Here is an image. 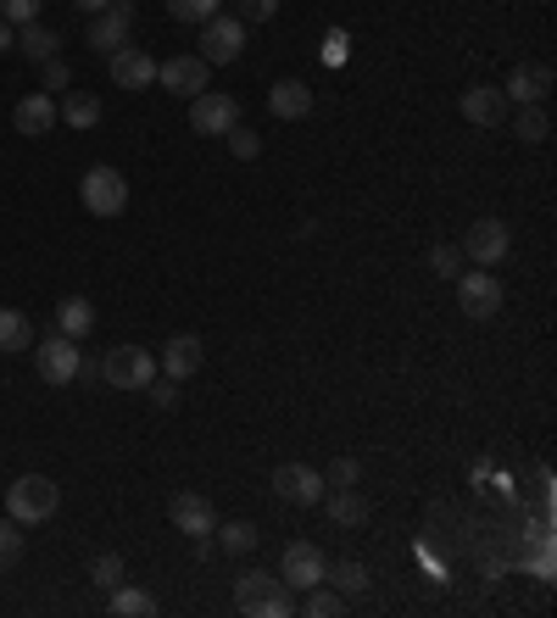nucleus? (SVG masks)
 I'll use <instances>...</instances> for the list:
<instances>
[{"instance_id": "26", "label": "nucleus", "mask_w": 557, "mask_h": 618, "mask_svg": "<svg viewBox=\"0 0 557 618\" xmlns=\"http://www.w3.org/2000/svg\"><path fill=\"white\" fill-rule=\"evenodd\" d=\"M112 612H118V618H157V596L123 579V585L112 590Z\"/></svg>"}, {"instance_id": "5", "label": "nucleus", "mask_w": 557, "mask_h": 618, "mask_svg": "<svg viewBox=\"0 0 557 618\" xmlns=\"http://www.w3.org/2000/svg\"><path fill=\"white\" fill-rule=\"evenodd\" d=\"M79 190H84V207H90L96 218H118V212L129 207V179H123L118 168H107V162L90 168Z\"/></svg>"}, {"instance_id": "36", "label": "nucleus", "mask_w": 557, "mask_h": 618, "mask_svg": "<svg viewBox=\"0 0 557 618\" xmlns=\"http://www.w3.org/2000/svg\"><path fill=\"white\" fill-rule=\"evenodd\" d=\"M429 268H435V279H457V273H462V251H457V246H435V251H429Z\"/></svg>"}, {"instance_id": "40", "label": "nucleus", "mask_w": 557, "mask_h": 618, "mask_svg": "<svg viewBox=\"0 0 557 618\" xmlns=\"http://www.w3.org/2000/svg\"><path fill=\"white\" fill-rule=\"evenodd\" d=\"M279 12V0H240V23H268Z\"/></svg>"}, {"instance_id": "25", "label": "nucleus", "mask_w": 557, "mask_h": 618, "mask_svg": "<svg viewBox=\"0 0 557 618\" xmlns=\"http://www.w3.org/2000/svg\"><path fill=\"white\" fill-rule=\"evenodd\" d=\"M57 118L73 123V129H96V123H101V101H96L90 90H68V101L57 107Z\"/></svg>"}, {"instance_id": "9", "label": "nucleus", "mask_w": 557, "mask_h": 618, "mask_svg": "<svg viewBox=\"0 0 557 618\" xmlns=\"http://www.w3.org/2000/svg\"><path fill=\"white\" fill-rule=\"evenodd\" d=\"M457 307L468 312V318H496L501 312V285L485 273V268H474V273H457Z\"/></svg>"}, {"instance_id": "39", "label": "nucleus", "mask_w": 557, "mask_h": 618, "mask_svg": "<svg viewBox=\"0 0 557 618\" xmlns=\"http://www.w3.org/2000/svg\"><path fill=\"white\" fill-rule=\"evenodd\" d=\"M146 396H151V407H162V412H173V407H179L173 379H151V385H146Z\"/></svg>"}, {"instance_id": "20", "label": "nucleus", "mask_w": 557, "mask_h": 618, "mask_svg": "<svg viewBox=\"0 0 557 618\" xmlns=\"http://www.w3.org/2000/svg\"><path fill=\"white\" fill-rule=\"evenodd\" d=\"M273 585H279V579H273V574H262V568L240 574V579H235V607H240V612H257V618H262V601L273 596Z\"/></svg>"}, {"instance_id": "35", "label": "nucleus", "mask_w": 557, "mask_h": 618, "mask_svg": "<svg viewBox=\"0 0 557 618\" xmlns=\"http://www.w3.org/2000/svg\"><path fill=\"white\" fill-rule=\"evenodd\" d=\"M0 18H7L12 29H23V23H40V0H0Z\"/></svg>"}, {"instance_id": "21", "label": "nucleus", "mask_w": 557, "mask_h": 618, "mask_svg": "<svg viewBox=\"0 0 557 618\" xmlns=\"http://www.w3.org/2000/svg\"><path fill=\"white\" fill-rule=\"evenodd\" d=\"M0 351H7V357L34 351V323H29L18 307H0Z\"/></svg>"}, {"instance_id": "27", "label": "nucleus", "mask_w": 557, "mask_h": 618, "mask_svg": "<svg viewBox=\"0 0 557 618\" xmlns=\"http://www.w3.org/2000/svg\"><path fill=\"white\" fill-rule=\"evenodd\" d=\"M513 134H518L524 146H540V140L551 134V118H546V107H540V101L518 107V118H513Z\"/></svg>"}, {"instance_id": "33", "label": "nucleus", "mask_w": 557, "mask_h": 618, "mask_svg": "<svg viewBox=\"0 0 557 618\" xmlns=\"http://www.w3.org/2000/svg\"><path fill=\"white\" fill-rule=\"evenodd\" d=\"M223 140H229V151H235L240 162H257V157H262V134H251V129H240V123H235Z\"/></svg>"}, {"instance_id": "34", "label": "nucleus", "mask_w": 557, "mask_h": 618, "mask_svg": "<svg viewBox=\"0 0 557 618\" xmlns=\"http://www.w3.org/2000/svg\"><path fill=\"white\" fill-rule=\"evenodd\" d=\"M18 557H23V524L0 518V562H18Z\"/></svg>"}, {"instance_id": "11", "label": "nucleus", "mask_w": 557, "mask_h": 618, "mask_svg": "<svg viewBox=\"0 0 557 618\" xmlns=\"http://www.w3.org/2000/svg\"><path fill=\"white\" fill-rule=\"evenodd\" d=\"M273 490H279L285 501L318 507L329 485H324V474H318V468H307V462H279V468H273Z\"/></svg>"}, {"instance_id": "37", "label": "nucleus", "mask_w": 557, "mask_h": 618, "mask_svg": "<svg viewBox=\"0 0 557 618\" xmlns=\"http://www.w3.org/2000/svg\"><path fill=\"white\" fill-rule=\"evenodd\" d=\"M357 479H362V462H357V457H335V462H329V474H324V485H329V490L357 485Z\"/></svg>"}, {"instance_id": "17", "label": "nucleus", "mask_w": 557, "mask_h": 618, "mask_svg": "<svg viewBox=\"0 0 557 618\" xmlns=\"http://www.w3.org/2000/svg\"><path fill=\"white\" fill-rule=\"evenodd\" d=\"M546 90H551V68H546V62H535V68H513V79L501 84V96L518 101V107L546 101Z\"/></svg>"}, {"instance_id": "41", "label": "nucleus", "mask_w": 557, "mask_h": 618, "mask_svg": "<svg viewBox=\"0 0 557 618\" xmlns=\"http://www.w3.org/2000/svg\"><path fill=\"white\" fill-rule=\"evenodd\" d=\"M46 68V90H68L73 84V68L62 62V57H51V62H40Z\"/></svg>"}, {"instance_id": "42", "label": "nucleus", "mask_w": 557, "mask_h": 618, "mask_svg": "<svg viewBox=\"0 0 557 618\" xmlns=\"http://www.w3.org/2000/svg\"><path fill=\"white\" fill-rule=\"evenodd\" d=\"M0 51H18V29L7 18H0Z\"/></svg>"}, {"instance_id": "18", "label": "nucleus", "mask_w": 557, "mask_h": 618, "mask_svg": "<svg viewBox=\"0 0 557 618\" xmlns=\"http://www.w3.org/2000/svg\"><path fill=\"white\" fill-rule=\"evenodd\" d=\"M201 357H207V351H201V340H196V335H173V340H168V351L157 357V368H168V379L179 385V379H190V373L201 368Z\"/></svg>"}, {"instance_id": "12", "label": "nucleus", "mask_w": 557, "mask_h": 618, "mask_svg": "<svg viewBox=\"0 0 557 618\" xmlns=\"http://www.w3.org/2000/svg\"><path fill=\"white\" fill-rule=\"evenodd\" d=\"M157 79L173 90V96H201L207 84H212V68L201 62V57H168V62H157Z\"/></svg>"}, {"instance_id": "6", "label": "nucleus", "mask_w": 557, "mask_h": 618, "mask_svg": "<svg viewBox=\"0 0 557 618\" xmlns=\"http://www.w3.org/2000/svg\"><path fill=\"white\" fill-rule=\"evenodd\" d=\"M34 368H40V379H46V385H68V379H79V373H84L79 340H68V335L40 340V346H34Z\"/></svg>"}, {"instance_id": "4", "label": "nucleus", "mask_w": 557, "mask_h": 618, "mask_svg": "<svg viewBox=\"0 0 557 618\" xmlns=\"http://www.w3.org/2000/svg\"><path fill=\"white\" fill-rule=\"evenodd\" d=\"M240 51H246V23H240V18H223V12H218V18L201 23V51H196V57H201L207 68H223V62H235Z\"/></svg>"}, {"instance_id": "43", "label": "nucleus", "mask_w": 557, "mask_h": 618, "mask_svg": "<svg viewBox=\"0 0 557 618\" xmlns=\"http://www.w3.org/2000/svg\"><path fill=\"white\" fill-rule=\"evenodd\" d=\"M346 46H351L346 34H329V51H324V57H329V62H340V57H346Z\"/></svg>"}, {"instance_id": "23", "label": "nucleus", "mask_w": 557, "mask_h": 618, "mask_svg": "<svg viewBox=\"0 0 557 618\" xmlns=\"http://www.w3.org/2000/svg\"><path fill=\"white\" fill-rule=\"evenodd\" d=\"M324 507H329V518H335V524H362V518H368V501H362V490H357V485L324 490Z\"/></svg>"}, {"instance_id": "7", "label": "nucleus", "mask_w": 557, "mask_h": 618, "mask_svg": "<svg viewBox=\"0 0 557 618\" xmlns=\"http://www.w3.org/2000/svg\"><path fill=\"white\" fill-rule=\"evenodd\" d=\"M235 123H240V101H235V96L201 90V96L190 101V129H196V134H229Z\"/></svg>"}, {"instance_id": "38", "label": "nucleus", "mask_w": 557, "mask_h": 618, "mask_svg": "<svg viewBox=\"0 0 557 618\" xmlns=\"http://www.w3.org/2000/svg\"><path fill=\"white\" fill-rule=\"evenodd\" d=\"M262 618H296V596H290V585H285V579H279V585H273V596L262 601Z\"/></svg>"}, {"instance_id": "15", "label": "nucleus", "mask_w": 557, "mask_h": 618, "mask_svg": "<svg viewBox=\"0 0 557 618\" xmlns=\"http://www.w3.org/2000/svg\"><path fill=\"white\" fill-rule=\"evenodd\" d=\"M462 118L474 123V129H496L501 118H507V96L496 90V84H474V90H462Z\"/></svg>"}, {"instance_id": "19", "label": "nucleus", "mask_w": 557, "mask_h": 618, "mask_svg": "<svg viewBox=\"0 0 557 618\" xmlns=\"http://www.w3.org/2000/svg\"><path fill=\"white\" fill-rule=\"evenodd\" d=\"M268 107H273V118L296 123V118H307V112H312V90H307L301 79H279V84L268 90Z\"/></svg>"}, {"instance_id": "29", "label": "nucleus", "mask_w": 557, "mask_h": 618, "mask_svg": "<svg viewBox=\"0 0 557 618\" xmlns=\"http://www.w3.org/2000/svg\"><path fill=\"white\" fill-rule=\"evenodd\" d=\"M324 585H335L340 596H357V590H368V568L362 562H335V568H324Z\"/></svg>"}, {"instance_id": "31", "label": "nucleus", "mask_w": 557, "mask_h": 618, "mask_svg": "<svg viewBox=\"0 0 557 618\" xmlns=\"http://www.w3.org/2000/svg\"><path fill=\"white\" fill-rule=\"evenodd\" d=\"M218 540H223V551H257V524H246V518H235V524H223L218 529Z\"/></svg>"}, {"instance_id": "14", "label": "nucleus", "mask_w": 557, "mask_h": 618, "mask_svg": "<svg viewBox=\"0 0 557 618\" xmlns=\"http://www.w3.org/2000/svg\"><path fill=\"white\" fill-rule=\"evenodd\" d=\"M168 518L179 524V535H196V540H207V535L218 529L212 501H207V496H196V490H179V496L168 501Z\"/></svg>"}, {"instance_id": "16", "label": "nucleus", "mask_w": 557, "mask_h": 618, "mask_svg": "<svg viewBox=\"0 0 557 618\" xmlns=\"http://www.w3.org/2000/svg\"><path fill=\"white\" fill-rule=\"evenodd\" d=\"M12 129H18V134H29V140H40V134H51V129H57V101H51L46 90H34V96H23V101L12 107Z\"/></svg>"}, {"instance_id": "10", "label": "nucleus", "mask_w": 557, "mask_h": 618, "mask_svg": "<svg viewBox=\"0 0 557 618\" xmlns=\"http://www.w3.org/2000/svg\"><path fill=\"white\" fill-rule=\"evenodd\" d=\"M324 551L312 546V540H290L285 546V562H279V579L290 585V590H312V585H324Z\"/></svg>"}, {"instance_id": "32", "label": "nucleus", "mask_w": 557, "mask_h": 618, "mask_svg": "<svg viewBox=\"0 0 557 618\" xmlns=\"http://www.w3.org/2000/svg\"><path fill=\"white\" fill-rule=\"evenodd\" d=\"M218 7H223V0H168V12L179 23H207V18H218Z\"/></svg>"}, {"instance_id": "30", "label": "nucleus", "mask_w": 557, "mask_h": 618, "mask_svg": "<svg viewBox=\"0 0 557 618\" xmlns=\"http://www.w3.org/2000/svg\"><path fill=\"white\" fill-rule=\"evenodd\" d=\"M90 579H96L101 590H118V585L129 579V568H123V557H118V551H101V557L90 562Z\"/></svg>"}, {"instance_id": "8", "label": "nucleus", "mask_w": 557, "mask_h": 618, "mask_svg": "<svg viewBox=\"0 0 557 618\" xmlns=\"http://www.w3.org/2000/svg\"><path fill=\"white\" fill-rule=\"evenodd\" d=\"M129 29H135V7H129V0H112L107 12H96V23H90L84 46H90V51H101V57H112V51H123Z\"/></svg>"}, {"instance_id": "24", "label": "nucleus", "mask_w": 557, "mask_h": 618, "mask_svg": "<svg viewBox=\"0 0 557 618\" xmlns=\"http://www.w3.org/2000/svg\"><path fill=\"white\" fill-rule=\"evenodd\" d=\"M57 46H62V40H57V29H46V23H23V29H18V51H23L29 62H51Z\"/></svg>"}, {"instance_id": "44", "label": "nucleus", "mask_w": 557, "mask_h": 618, "mask_svg": "<svg viewBox=\"0 0 557 618\" xmlns=\"http://www.w3.org/2000/svg\"><path fill=\"white\" fill-rule=\"evenodd\" d=\"M73 7H79V12H107L112 0H73Z\"/></svg>"}, {"instance_id": "1", "label": "nucleus", "mask_w": 557, "mask_h": 618, "mask_svg": "<svg viewBox=\"0 0 557 618\" xmlns=\"http://www.w3.org/2000/svg\"><path fill=\"white\" fill-rule=\"evenodd\" d=\"M57 501H62V490H57V479H46V474H23V479L7 490V512H12L18 524H46V518L57 512Z\"/></svg>"}, {"instance_id": "13", "label": "nucleus", "mask_w": 557, "mask_h": 618, "mask_svg": "<svg viewBox=\"0 0 557 618\" xmlns=\"http://www.w3.org/2000/svg\"><path fill=\"white\" fill-rule=\"evenodd\" d=\"M107 73H112L118 90H151V84H157V62H151L146 51H135V46L112 51V57H107Z\"/></svg>"}, {"instance_id": "28", "label": "nucleus", "mask_w": 557, "mask_h": 618, "mask_svg": "<svg viewBox=\"0 0 557 618\" xmlns=\"http://www.w3.org/2000/svg\"><path fill=\"white\" fill-rule=\"evenodd\" d=\"M340 607H346V596H340L335 585H329V590L312 585V590H301V601H296V612H307V618H335Z\"/></svg>"}, {"instance_id": "2", "label": "nucleus", "mask_w": 557, "mask_h": 618, "mask_svg": "<svg viewBox=\"0 0 557 618\" xmlns=\"http://www.w3.org/2000/svg\"><path fill=\"white\" fill-rule=\"evenodd\" d=\"M101 379H107L112 390H146V385L157 379V357L140 351V346H112V351L101 357Z\"/></svg>"}, {"instance_id": "22", "label": "nucleus", "mask_w": 557, "mask_h": 618, "mask_svg": "<svg viewBox=\"0 0 557 618\" xmlns=\"http://www.w3.org/2000/svg\"><path fill=\"white\" fill-rule=\"evenodd\" d=\"M96 329V307L84 301V296H68L62 307H57V335H68V340H84Z\"/></svg>"}, {"instance_id": "3", "label": "nucleus", "mask_w": 557, "mask_h": 618, "mask_svg": "<svg viewBox=\"0 0 557 618\" xmlns=\"http://www.w3.org/2000/svg\"><path fill=\"white\" fill-rule=\"evenodd\" d=\"M462 262H474V268H496L507 251H513V235H507V223L501 218H479V223H468V235H462Z\"/></svg>"}]
</instances>
